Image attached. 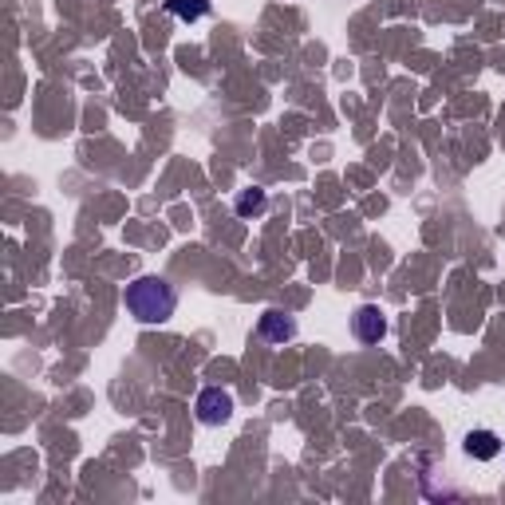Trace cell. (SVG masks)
Segmentation results:
<instances>
[{
  "instance_id": "cell-2",
  "label": "cell",
  "mask_w": 505,
  "mask_h": 505,
  "mask_svg": "<svg viewBox=\"0 0 505 505\" xmlns=\"http://www.w3.org/2000/svg\"><path fill=\"white\" fill-rule=\"evenodd\" d=\"M194 411H198V423L201 427H222V423H230V418H233L237 403H233V395L225 391V387H201Z\"/></svg>"
},
{
  "instance_id": "cell-7",
  "label": "cell",
  "mask_w": 505,
  "mask_h": 505,
  "mask_svg": "<svg viewBox=\"0 0 505 505\" xmlns=\"http://www.w3.org/2000/svg\"><path fill=\"white\" fill-rule=\"evenodd\" d=\"M264 206H269L264 190H245V194H237V201H233V210L242 213V218H261Z\"/></svg>"
},
{
  "instance_id": "cell-6",
  "label": "cell",
  "mask_w": 505,
  "mask_h": 505,
  "mask_svg": "<svg viewBox=\"0 0 505 505\" xmlns=\"http://www.w3.org/2000/svg\"><path fill=\"white\" fill-rule=\"evenodd\" d=\"M166 8H170V16L194 24V20H201L210 12V0H166Z\"/></svg>"
},
{
  "instance_id": "cell-4",
  "label": "cell",
  "mask_w": 505,
  "mask_h": 505,
  "mask_svg": "<svg viewBox=\"0 0 505 505\" xmlns=\"http://www.w3.org/2000/svg\"><path fill=\"white\" fill-rule=\"evenodd\" d=\"M352 332L359 344H379L387 335V316H383L379 304H359L352 316Z\"/></svg>"
},
{
  "instance_id": "cell-3",
  "label": "cell",
  "mask_w": 505,
  "mask_h": 505,
  "mask_svg": "<svg viewBox=\"0 0 505 505\" xmlns=\"http://www.w3.org/2000/svg\"><path fill=\"white\" fill-rule=\"evenodd\" d=\"M257 335H261L264 344L281 347L288 340H296V320L288 316V312H281V308H264L261 320H257Z\"/></svg>"
},
{
  "instance_id": "cell-5",
  "label": "cell",
  "mask_w": 505,
  "mask_h": 505,
  "mask_svg": "<svg viewBox=\"0 0 505 505\" xmlns=\"http://www.w3.org/2000/svg\"><path fill=\"white\" fill-rule=\"evenodd\" d=\"M466 454L478 462H494L498 454H501V435L498 430H486V427H478L466 435Z\"/></svg>"
},
{
  "instance_id": "cell-1",
  "label": "cell",
  "mask_w": 505,
  "mask_h": 505,
  "mask_svg": "<svg viewBox=\"0 0 505 505\" xmlns=\"http://www.w3.org/2000/svg\"><path fill=\"white\" fill-rule=\"evenodd\" d=\"M123 304L139 324H166L178 308V288L166 281V276L150 273V276H139V281L127 284Z\"/></svg>"
}]
</instances>
